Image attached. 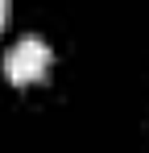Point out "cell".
Instances as JSON below:
<instances>
[{"mask_svg":"<svg viewBox=\"0 0 149 153\" xmlns=\"http://www.w3.org/2000/svg\"><path fill=\"white\" fill-rule=\"evenodd\" d=\"M8 13H13V0H0V29L8 25Z\"/></svg>","mask_w":149,"mask_h":153,"instance_id":"7a4b0ae2","label":"cell"},{"mask_svg":"<svg viewBox=\"0 0 149 153\" xmlns=\"http://www.w3.org/2000/svg\"><path fill=\"white\" fill-rule=\"evenodd\" d=\"M50 46L42 37H21L13 50L4 54V75L8 83H17V87H29V83H37V79L50 71Z\"/></svg>","mask_w":149,"mask_h":153,"instance_id":"6da1fadb","label":"cell"}]
</instances>
